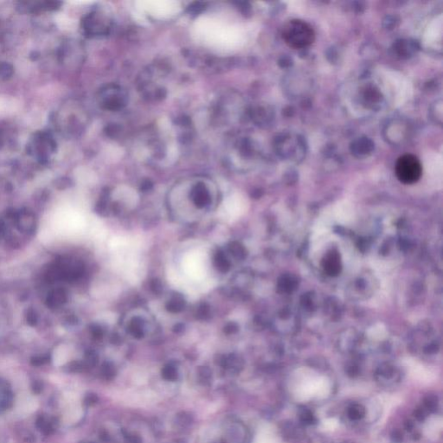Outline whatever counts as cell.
I'll use <instances>...</instances> for the list:
<instances>
[{"mask_svg": "<svg viewBox=\"0 0 443 443\" xmlns=\"http://www.w3.org/2000/svg\"><path fill=\"white\" fill-rule=\"evenodd\" d=\"M196 30L197 35L212 45L229 49V44L233 43L234 34L231 28L223 21L203 18L197 21Z\"/></svg>", "mask_w": 443, "mask_h": 443, "instance_id": "6da1fadb", "label": "cell"}, {"mask_svg": "<svg viewBox=\"0 0 443 443\" xmlns=\"http://www.w3.org/2000/svg\"><path fill=\"white\" fill-rule=\"evenodd\" d=\"M283 40L294 49H303L314 43V29L303 20H290L283 29Z\"/></svg>", "mask_w": 443, "mask_h": 443, "instance_id": "7a4b0ae2", "label": "cell"}, {"mask_svg": "<svg viewBox=\"0 0 443 443\" xmlns=\"http://www.w3.org/2000/svg\"><path fill=\"white\" fill-rule=\"evenodd\" d=\"M423 173V165L419 159L413 154L401 156L396 164V175L404 184H413L419 180Z\"/></svg>", "mask_w": 443, "mask_h": 443, "instance_id": "3957f363", "label": "cell"}, {"mask_svg": "<svg viewBox=\"0 0 443 443\" xmlns=\"http://www.w3.org/2000/svg\"><path fill=\"white\" fill-rule=\"evenodd\" d=\"M143 11L148 12L150 15L154 17L172 16L176 14L179 10V5L176 2L169 1H145L142 2Z\"/></svg>", "mask_w": 443, "mask_h": 443, "instance_id": "277c9868", "label": "cell"}, {"mask_svg": "<svg viewBox=\"0 0 443 443\" xmlns=\"http://www.w3.org/2000/svg\"><path fill=\"white\" fill-rule=\"evenodd\" d=\"M37 404L35 398L32 396H22L20 400L18 402L17 410L19 415L27 416L33 411H35Z\"/></svg>", "mask_w": 443, "mask_h": 443, "instance_id": "5b68a950", "label": "cell"}, {"mask_svg": "<svg viewBox=\"0 0 443 443\" xmlns=\"http://www.w3.org/2000/svg\"><path fill=\"white\" fill-rule=\"evenodd\" d=\"M70 357L69 349L65 345H61L57 347L53 354V362L56 366L64 365Z\"/></svg>", "mask_w": 443, "mask_h": 443, "instance_id": "8992f818", "label": "cell"}, {"mask_svg": "<svg viewBox=\"0 0 443 443\" xmlns=\"http://www.w3.org/2000/svg\"><path fill=\"white\" fill-rule=\"evenodd\" d=\"M350 416L353 419H359L363 415V409L360 407H353L349 412Z\"/></svg>", "mask_w": 443, "mask_h": 443, "instance_id": "52a82bcc", "label": "cell"}]
</instances>
